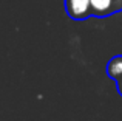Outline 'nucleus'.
Segmentation results:
<instances>
[{"label":"nucleus","instance_id":"1","mask_svg":"<svg viewBox=\"0 0 122 121\" xmlns=\"http://www.w3.org/2000/svg\"><path fill=\"white\" fill-rule=\"evenodd\" d=\"M65 11L73 20H85L91 16V0H65Z\"/></svg>","mask_w":122,"mask_h":121},{"label":"nucleus","instance_id":"2","mask_svg":"<svg viewBox=\"0 0 122 121\" xmlns=\"http://www.w3.org/2000/svg\"><path fill=\"white\" fill-rule=\"evenodd\" d=\"M122 11V0H91V16L107 17Z\"/></svg>","mask_w":122,"mask_h":121},{"label":"nucleus","instance_id":"3","mask_svg":"<svg viewBox=\"0 0 122 121\" xmlns=\"http://www.w3.org/2000/svg\"><path fill=\"white\" fill-rule=\"evenodd\" d=\"M107 75H108V78H111L113 81H117V79L122 76V55L114 56L113 59L108 60Z\"/></svg>","mask_w":122,"mask_h":121},{"label":"nucleus","instance_id":"4","mask_svg":"<svg viewBox=\"0 0 122 121\" xmlns=\"http://www.w3.org/2000/svg\"><path fill=\"white\" fill-rule=\"evenodd\" d=\"M116 85H117V92H119V95L122 96V76L116 81Z\"/></svg>","mask_w":122,"mask_h":121}]
</instances>
